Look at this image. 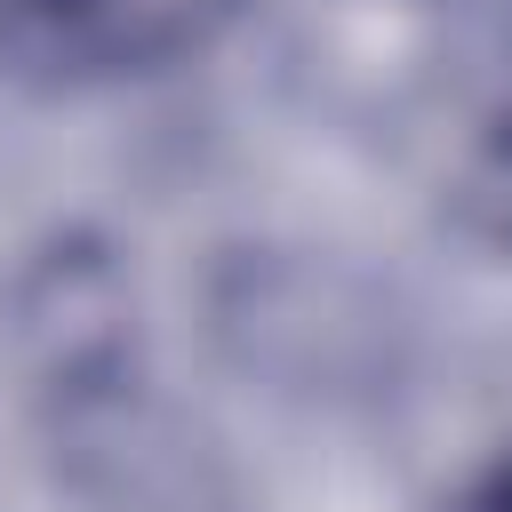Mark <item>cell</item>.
<instances>
[{
  "label": "cell",
  "mask_w": 512,
  "mask_h": 512,
  "mask_svg": "<svg viewBox=\"0 0 512 512\" xmlns=\"http://www.w3.org/2000/svg\"><path fill=\"white\" fill-rule=\"evenodd\" d=\"M456 512H512V464H496V472H488V480H480Z\"/></svg>",
  "instance_id": "6da1fadb"
}]
</instances>
